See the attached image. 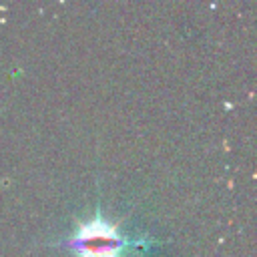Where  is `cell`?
<instances>
[{"label":"cell","mask_w":257,"mask_h":257,"mask_svg":"<svg viewBox=\"0 0 257 257\" xmlns=\"http://www.w3.org/2000/svg\"><path fill=\"white\" fill-rule=\"evenodd\" d=\"M66 245L74 257H122L128 241L118 225L94 213L90 219L76 225Z\"/></svg>","instance_id":"cell-1"}]
</instances>
